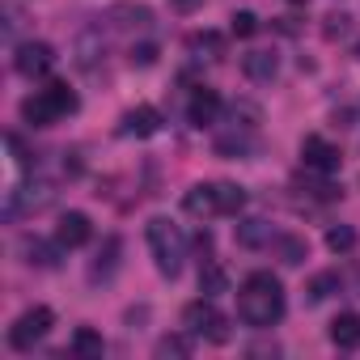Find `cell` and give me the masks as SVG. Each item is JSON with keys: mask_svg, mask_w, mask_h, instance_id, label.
Masks as SVG:
<instances>
[{"mask_svg": "<svg viewBox=\"0 0 360 360\" xmlns=\"http://www.w3.org/2000/svg\"><path fill=\"white\" fill-rule=\"evenodd\" d=\"M284 305H288L284 284H280L271 271H250V276L242 280V288H238V318H242L246 326H255V330L276 326V322L284 318Z\"/></svg>", "mask_w": 360, "mask_h": 360, "instance_id": "cell-1", "label": "cell"}, {"mask_svg": "<svg viewBox=\"0 0 360 360\" xmlns=\"http://www.w3.org/2000/svg\"><path fill=\"white\" fill-rule=\"evenodd\" d=\"M144 242H148V255H153V267L165 276V280H178L187 267V233L178 229L169 217H153L144 225Z\"/></svg>", "mask_w": 360, "mask_h": 360, "instance_id": "cell-2", "label": "cell"}, {"mask_svg": "<svg viewBox=\"0 0 360 360\" xmlns=\"http://www.w3.org/2000/svg\"><path fill=\"white\" fill-rule=\"evenodd\" d=\"M77 110H81V98H77V89L68 81H47L30 98H22V119L30 127H56L60 119H68Z\"/></svg>", "mask_w": 360, "mask_h": 360, "instance_id": "cell-3", "label": "cell"}, {"mask_svg": "<svg viewBox=\"0 0 360 360\" xmlns=\"http://www.w3.org/2000/svg\"><path fill=\"white\" fill-rule=\"evenodd\" d=\"M183 208L195 221H212V217H238L246 208V187L238 183H195L183 195Z\"/></svg>", "mask_w": 360, "mask_h": 360, "instance_id": "cell-4", "label": "cell"}, {"mask_svg": "<svg viewBox=\"0 0 360 360\" xmlns=\"http://www.w3.org/2000/svg\"><path fill=\"white\" fill-rule=\"evenodd\" d=\"M183 330H191L195 339H208V343H229V318L217 309L212 297H200L183 309Z\"/></svg>", "mask_w": 360, "mask_h": 360, "instance_id": "cell-5", "label": "cell"}, {"mask_svg": "<svg viewBox=\"0 0 360 360\" xmlns=\"http://www.w3.org/2000/svg\"><path fill=\"white\" fill-rule=\"evenodd\" d=\"M51 326H56V309L30 305L26 314L13 318V326H9V347H13V352H34V343H43V339L51 335Z\"/></svg>", "mask_w": 360, "mask_h": 360, "instance_id": "cell-6", "label": "cell"}, {"mask_svg": "<svg viewBox=\"0 0 360 360\" xmlns=\"http://www.w3.org/2000/svg\"><path fill=\"white\" fill-rule=\"evenodd\" d=\"M51 200H56L51 183H22V187H9V191H5V217H9V221H18V217L43 212Z\"/></svg>", "mask_w": 360, "mask_h": 360, "instance_id": "cell-7", "label": "cell"}, {"mask_svg": "<svg viewBox=\"0 0 360 360\" xmlns=\"http://www.w3.org/2000/svg\"><path fill=\"white\" fill-rule=\"evenodd\" d=\"M51 64H56V47L43 43V39H30V43H22V47L13 51V68H18V77H26V81L47 77Z\"/></svg>", "mask_w": 360, "mask_h": 360, "instance_id": "cell-8", "label": "cell"}, {"mask_svg": "<svg viewBox=\"0 0 360 360\" xmlns=\"http://www.w3.org/2000/svg\"><path fill=\"white\" fill-rule=\"evenodd\" d=\"M301 161H305V169H314V174H339L343 153H339L330 140H322V136H305V140H301Z\"/></svg>", "mask_w": 360, "mask_h": 360, "instance_id": "cell-9", "label": "cell"}, {"mask_svg": "<svg viewBox=\"0 0 360 360\" xmlns=\"http://www.w3.org/2000/svg\"><path fill=\"white\" fill-rule=\"evenodd\" d=\"M221 106H225V102H221V94H217V89H208V85H200V89L191 94V102H187V123L204 131V127H212V123L221 119Z\"/></svg>", "mask_w": 360, "mask_h": 360, "instance_id": "cell-10", "label": "cell"}, {"mask_svg": "<svg viewBox=\"0 0 360 360\" xmlns=\"http://www.w3.org/2000/svg\"><path fill=\"white\" fill-rule=\"evenodd\" d=\"M161 110L157 106H131L123 119H119V136H136V140H148V136H157L161 131Z\"/></svg>", "mask_w": 360, "mask_h": 360, "instance_id": "cell-11", "label": "cell"}, {"mask_svg": "<svg viewBox=\"0 0 360 360\" xmlns=\"http://www.w3.org/2000/svg\"><path fill=\"white\" fill-rule=\"evenodd\" d=\"M242 72H246V81H255V85H271V81L280 77V56L267 51V47H255V51L242 56Z\"/></svg>", "mask_w": 360, "mask_h": 360, "instance_id": "cell-12", "label": "cell"}, {"mask_svg": "<svg viewBox=\"0 0 360 360\" xmlns=\"http://www.w3.org/2000/svg\"><path fill=\"white\" fill-rule=\"evenodd\" d=\"M89 238H94V221H89L85 212H64V217H60V225H56V242H60L64 250H81Z\"/></svg>", "mask_w": 360, "mask_h": 360, "instance_id": "cell-13", "label": "cell"}, {"mask_svg": "<svg viewBox=\"0 0 360 360\" xmlns=\"http://www.w3.org/2000/svg\"><path fill=\"white\" fill-rule=\"evenodd\" d=\"M106 26H115V30H148L153 9L148 5H115V9H106Z\"/></svg>", "mask_w": 360, "mask_h": 360, "instance_id": "cell-14", "label": "cell"}, {"mask_svg": "<svg viewBox=\"0 0 360 360\" xmlns=\"http://www.w3.org/2000/svg\"><path fill=\"white\" fill-rule=\"evenodd\" d=\"M238 246H246V250H259V246H271L276 242V229H271V221H263V217H250V221H238Z\"/></svg>", "mask_w": 360, "mask_h": 360, "instance_id": "cell-15", "label": "cell"}, {"mask_svg": "<svg viewBox=\"0 0 360 360\" xmlns=\"http://www.w3.org/2000/svg\"><path fill=\"white\" fill-rule=\"evenodd\" d=\"M330 343L335 347H343V352H352V347H360V314H339V318H330Z\"/></svg>", "mask_w": 360, "mask_h": 360, "instance_id": "cell-16", "label": "cell"}, {"mask_svg": "<svg viewBox=\"0 0 360 360\" xmlns=\"http://www.w3.org/2000/svg\"><path fill=\"white\" fill-rule=\"evenodd\" d=\"M68 352H72V356H81V360H102L106 339H102L94 326H77V330H72V339H68Z\"/></svg>", "mask_w": 360, "mask_h": 360, "instance_id": "cell-17", "label": "cell"}, {"mask_svg": "<svg viewBox=\"0 0 360 360\" xmlns=\"http://www.w3.org/2000/svg\"><path fill=\"white\" fill-rule=\"evenodd\" d=\"M119 255H123V242H119V238H106L102 250H98V259H94V267H89V280H94V284H98V280H110V276L119 271Z\"/></svg>", "mask_w": 360, "mask_h": 360, "instance_id": "cell-18", "label": "cell"}, {"mask_svg": "<svg viewBox=\"0 0 360 360\" xmlns=\"http://www.w3.org/2000/svg\"><path fill=\"white\" fill-rule=\"evenodd\" d=\"M187 51H191L195 60H221V56H225V34H217V30H195V34L187 39Z\"/></svg>", "mask_w": 360, "mask_h": 360, "instance_id": "cell-19", "label": "cell"}, {"mask_svg": "<svg viewBox=\"0 0 360 360\" xmlns=\"http://www.w3.org/2000/svg\"><path fill=\"white\" fill-rule=\"evenodd\" d=\"M200 292H204V297L229 292V271H225L221 259H204V267H200Z\"/></svg>", "mask_w": 360, "mask_h": 360, "instance_id": "cell-20", "label": "cell"}, {"mask_svg": "<svg viewBox=\"0 0 360 360\" xmlns=\"http://www.w3.org/2000/svg\"><path fill=\"white\" fill-rule=\"evenodd\" d=\"M60 250H64L60 242L47 246L43 238H22V255H26L30 267H56V263H60Z\"/></svg>", "mask_w": 360, "mask_h": 360, "instance_id": "cell-21", "label": "cell"}, {"mask_svg": "<svg viewBox=\"0 0 360 360\" xmlns=\"http://www.w3.org/2000/svg\"><path fill=\"white\" fill-rule=\"evenodd\" d=\"M276 255H280V263H288V267H301L305 259H309V242L305 238H297V233H276Z\"/></svg>", "mask_w": 360, "mask_h": 360, "instance_id": "cell-22", "label": "cell"}, {"mask_svg": "<svg viewBox=\"0 0 360 360\" xmlns=\"http://www.w3.org/2000/svg\"><path fill=\"white\" fill-rule=\"evenodd\" d=\"M191 347H195V335H191V330H183V335H161L153 352H157V360H169V356H174V360H187V356H191Z\"/></svg>", "mask_w": 360, "mask_h": 360, "instance_id": "cell-23", "label": "cell"}, {"mask_svg": "<svg viewBox=\"0 0 360 360\" xmlns=\"http://www.w3.org/2000/svg\"><path fill=\"white\" fill-rule=\"evenodd\" d=\"M98 56H106V34H102V26H98V30H85V34L77 39V64H81V68H94Z\"/></svg>", "mask_w": 360, "mask_h": 360, "instance_id": "cell-24", "label": "cell"}, {"mask_svg": "<svg viewBox=\"0 0 360 360\" xmlns=\"http://www.w3.org/2000/svg\"><path fill=\"white\" fill-rule=\"evenodd\" d=\"M217 157H242V153H250L255 148V131H246V127H233L229 136H217Z\"/></svg>", "mask_w": 360, "mask_h": 360, "instance_id": "cell-25", "label": "cell"}, {"mask_svg": "<svg viewBox=\"0 0 360 360\" xmlns=\"http://www.w3.org/2000/svg\"><path fill=\"white\" fill-rule=\"evenodd\" d=\"M339 284H343V280H339V271H322V276H314V280H309V288H305L309 297H305V301H309V305H322L326 297H335V292H339Z\"/></svg>", "mask_w": 360, "mask_h": 360, "instance_id": "cell-26", "label": "cell"}, {"mask_svg": "<svg viewBox=\"0 0 360 360\" xmlns=\"http://www.w3.org/2000/svg\"><path fill=\"white\" fill-rule=\"evenodd\" d=\"M352 246H356V229L352 225H330L326 229V250L330 255H347Z\"/></svg>", "mask_w": 360, "mask_h": 360, "instance_id": "cell-27", "label": "cell"}, {"mask_svg": "<svg viewBox=\"0 0 360 360\" xmlns=\"http://www.w3.org/2000/svg\"><path fill=\"white\" fill-rule=\"evenodd\" d=\"M322 34H326L330 43H335V39H347V34H352V18H347V13H326V18H322Z\"/></svg>", "mask_w": 360, "mask_h": 360, "instance_id": "cell-28", "label": "cell"}, {"mask_svg": "<svg viewBox=\"0 0 360 360\" xmlns=\"http://www.w3.org/2000/svg\"><path fill=\"white\" fill-rule=\"evenodd\" d=\"M229 30H233L238 39H250V34H259V18H255L250 9H238V13L229 18Z\"/></svg>", "mask_w": 360, "mask_h": 360, "instance_id": "cell-29", "label": "cell"}, {"mask_svg": "<svg viewBox=\"0 0 360 360\" xmlns=\"http://www.w3.org/2000/svg\"><path fill=\"white\" fill-rule=\"evenodd\" d=\"M157 56H161V51H157V43H136V47H131V56H127V64H131V68H153V64H157Z\"/></svg>", "mask_w": 360, "mask_h": 360, "instance_id": "cell-30", "label": "cell"}, {"mask_svg": "<svg viewBox=\"0 0 360 360\" xmlns=\"http://www.w3.org/2000/svg\"><path fill=\"white\" fill-rule=\"evenodd\" d=\"M200 5H204V0H174L178 13H191V9H200Z\"/></svg>", "mask_w": 360, "mask_h": 360, "instance_id": "cell-31", "label": "cell"}, {"mask_svg": "<svg viewBox=\"0 0 360 360\" xmlns=\"http://www.w3.org/2000/svg\"><path fill=\"white\" fill-rule=\"evenodd\" d=\"M288 5H305V0H288Z\"/></svg>", "mask_w": 360, "mask_h": 360, "instance_id": "cell-32", "label": "cell"}, {"mask_svg": "<svg viewBox=\"0 0 360 360\" xmlns=\"http://www.w3.org/2000/svg\"><path fill=\"white\" fill-rule=\"evenodd\" d=\"M356 60H360V43H356Z\"/></svg>", "mask_w": 360, "mask_h": 360, "instance_id": "cell-33", "label": "cell"}]
</instances>
